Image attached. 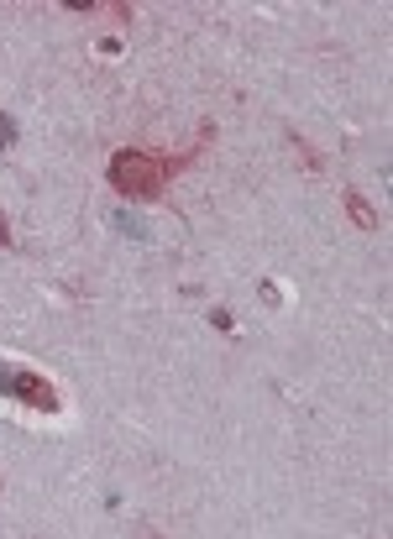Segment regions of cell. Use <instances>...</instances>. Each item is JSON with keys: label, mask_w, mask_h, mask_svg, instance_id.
<instances>
[{"label": "cell", "mask_w": 393, "mask_h": 539, "mask_svg": "<svg viewBox=\"0 0 393 539\" xmlns=\"http://www.w3.org/2000/svg\"><path fill=\"white\" fill-rule=\"evenodd\" d=\"M195 157H199V147L178 152V157L142 152V147H121V152L106 163V178H110V189H116V195H126V199H157V195H163V189L178 178V173L195 163Z\"/></svg>", "instance_id": "6da1fadb"}, {"label": "cell", "mask_w": 393, "mask_h": 539, "mask_svg": "<svg viewBox=\"0 0 393 539\" xmlns=\"http://www.w3.org/2000/svg\"><path fill=\"white\" fill-rule=\"evenodd\" d=\"M0 398H11V404H22V409H37V414H58V409H64L58 388L47 383L43 372L16 367V362H0Z\"/></svg>", "instance_id": "7a4b0ae2"}, {"label": "cell", "mask_w": 393, "mask_h": 539, "mask_svg": "<svg viewBox=\"0 0 393 539\" xmlns=\"http://www.w3.org/2000/svg\"><path fill=\"white\" fill-rule=\"evenodd\" d=\"M341 205H347V215L362 225V231H378V210H372L368 199L357 195V189H341Z\"/></svg>", "instance_id": "3957f363"}, {"label": "cell", "mask_w": 393, "mask_h": 539, "mask_svg": "<svg viewBox=\"0 0 393 539\" xmlns=\"http://www.w3.org/2000/svg\"><path fill=\"white\" fill-rule=\"evenodd\" d=\"M294 147H299V157H305V163H309V168H320V152H315V147H309V142H305V136H294Z\"/></svg>", "instance_id": "277c9868"}, {"label": "cell", "mask_w": 393, "mask_h": 539, "mask_svg": "<svg viewBox=\"0 0 393 539\" xmlns=\"http://www.w3.org/2000/svg\"><path fill=\"white\" fill-rule=\"evenodd\" d=\"M0 246H11V225H5V215H0Z\"/></svg>", "instance_id": "5b68a950"}, {"label": "cell", "mask_w": 393, "mask_h": 539, "mask_svg": "<svg viewBox=\"0 0 393 539\" xmlns=\"http://www.w3.org/2000/svg\"><path fill=\"white\" fill-rule=\"evenodd\" d=\"M5 142H11V121H0V152H5Z\"/></svg>", "instance_id": "8992f818"}]
</instances>
